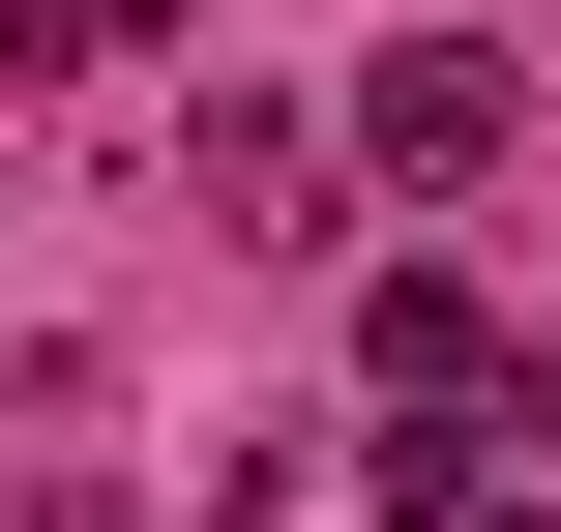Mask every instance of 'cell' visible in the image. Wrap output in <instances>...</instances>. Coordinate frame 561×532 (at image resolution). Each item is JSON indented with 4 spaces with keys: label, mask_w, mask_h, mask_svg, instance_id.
<instances>
[{
    "label": "cell",
    "mask_w": 561,
    "mask_h": 532,
    "mask_svg": "<svg viewBox=\"0 0 561 532\" xmlns=\"http://www.w3.org/2000/svg\"><path fill=\"white\" fill-rule=\"evenodd\" d=\"M355 415H385V503H444V474H473V415H503V296L385 267V296H355Z\"/></svg>",
    "instance_id": "1"
},
{
    "label": "cell",
    "mask_w": 561,
    "mask_h": 532,
    "mask_svg": "<svg viewBox=\"0 0 561 532\" xmlns=\"http://www.w3.org/2000/svg\"><path fill=\"white\" fill-rule=\"evenodd\" d=\"M355 148H385V178H503V148H533V59H503V30H385V59H355Z\"/></svg>",
    "instance_id": "2"
},
{
    "label": "cell",
    "mask_w": 561,
    "mask_h": 532,
    "mask_svg": "<svg viewBox=\"0 0 561 532\" xmlns=\"http://www.w3.org/2000/svg\"><path fill=\"white\" fill-rule=\"evenodd\" d=\"M178 178H207V207H237V237H325V148H296V118H207V148H178Z\"/></svg>",
    "instance_id": "3"
},
{
    "label": "cell",
    "mask_w": 561,
    "mask_h": 532,
    "mask_svg": "<svg viewBox=\"0 0 561 532\" xmlns=\"http://www.w3.org/2000/svg\"><path fill=\"white\" fill-rule=\"evenodd\" d=\"M30 532H148V503H118V474H59V503H30Z\"/></svg>",
    "instance_id": "4"
},
{
    "label": "cell",
    "mask_w": 561,
    "mask_h": 532,
    "mask_svg": "<svg viewBox=\"0 0 561 532\" xmlns=\"http://www.w3.org/2000/svg\"><path fill=\"white\" fill-rule=\"evenodd\" d=\"M414 532H561V503H473V474H444V503H414Z\"/></svg>",
    "instance_id": "5"
}]
</instances>
